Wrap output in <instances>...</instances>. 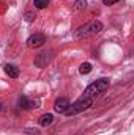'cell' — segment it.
<instances>
[{"mask_svg":"<svg viewBox=\"0 0 134 135\" xmlns=\"http://www.w3.org/2000/svg\"><path fill=\"white\" fill-rule=\"evenodd\" d=\"M44 42H46V36L43 33H35L27 39V46H29V47H39V46H43Z\"/></svg>","mask_w":134,"mask_h":135,"instance_id":"277c9868","label":"cell"},{"mask_svg":"<svg viewBox=\"0 0 134 135\" xmlns=\"http://www.w3.org/2000/svg\"><path fill=\"white\" fill-rule=\"evenodd\" d=\"M68 105H69V101H68L66 98H59L55 104H54V110L57 112V113H65V110L68 108Z\"/></svg>","mask_w":134,"mask_h":135,"instance_id":"5b68a950","label":"cell"},{"mask_svg":"<svg viewBox=\"0 0 134 135\" xmlns=\"http://www.w3.org/2000/svg\"><path fill=\"white\" fill-rule=\"evenodd\" d=\"M107 88H109V79L102 77V79L95 80L93 83H90V85L85 88V91H84V96H88V98L95 99L96 96H100L101 93H104Z\"/></svg>","mask_w":134,"mask_h":135,"instance_id":"3957f363","label":"cell"},{"mask_svg":"<svg viewBox=\"0 0 134 135\" xmlns=\"http://www.w3.org/2000/svg\"><path fill=\"white\" fill-rule=\"evenodd\" d=\"M5 72H6V75L8 77H11V79H16V77H19V68L14 66V65H5Z\"/></svg>","mask_w":134,"mask_h":135,"instance_id":"52a82bcc","label":"cell"},{"mask_svg":"<svg viewBox=\"0 0 134 135\" xmlns=\"http://www.w3.org/2000/svg\"><path fill=\"white\" fill-rule=\"evenodd\" d=\"M33 5L38 8V9H43L49 5V0H33Z\"/></svg>","mask_w":134,"mask_h":135,"instance_id":"8fae6325","label":"cell"},{"mask_svg":"<svg viewBox=\"0 0 134 135\" xmlns=\"http://www.w3.org/2000/svg\"><path fill=\"white\" fill-rule=\"evenodd\" d=\"M92 69H93V68H92L90 63H82L81 68H79V72L84 75V74H90V72H92Z\"/></svg>","mask_w":134,"mask_h":135,"instance_id":"30bf717a","label":"cell"},{"mask_svg":"<svg viewBox=\"0 0 134 135\" xmlns=\"http://www.w3.org/2000/svg\"><path fill=\"white\" fill-rule=\"evenodd\" d=\"M87 6V0H76L74 2V9H84Z\"/></svg>","mask_w":134,"mask_h":135,"instance_id":"7c38bea8","label":"cell"},{"mask_svg":"<svg viewBox=\"0 0 134 135\" xmlns=\"http://www.w3.org/2000/svg\"><path fill=\"white\" fill-rule=\"evenodd\" d=\"M101 30H102V24L100 21H92V22H88V24H85V25H82V27H79L76 30V38L77 39L90 38V36L98 35Z\"/></svg>","mask_w":134,"mask_h":135,"instance_id":"7a4b0ae2","label":"cell"},{"mask_svg":"<svg viewBox=\"0 0 134 135\" xmlns=\"http://www.w3.org/2000/svg\"><path fill=\"white\" fill-rule=\"evenodd\" d=\"M52 121H54V116H52L51 113H46V115H43V116L39 118V124H41L43 127L51 126V124H52Z\"/></svg>","mask_w":134,"mask_h":135,"instance_id":"9c48e42d","label":"cell"},{"mask_svg":"<svg viewBox=\"0 0 134 135\" xmlns=\"http://www.w3.org/2000/svg\"><path fill=\"white\" fill-rule=\"evenodd\" d=\"M17 104H19L21 108H35V107H38V105H36L38 101H29L25 96H21L19 101H17Z\"/></svg>","mask_w":134,"mask_h":135,"instance_id":"8992f818","label":"cell"},{"mask_svg":"<svg viewBox=\"0 0 134 135\" xmlns=\"http://www.w3.org/2000/svg\"><path fill=\"white\" fill-rule=\"evenodd\" d=\"M47 61H49V55L47 54H39L38 57H36V60H35V65L38 68H43V66H46L47 65Z\"/></svg>","mask_w":134,"mask_h":135,"instance_id":"ba28073f","label":"cell"},{"mask_svg":"<svg viewBox=\"0 0 134 135\" xmlns=\"http://www.w3.org/2000/svg\"><path fill=\"white\" fill-rule=\"evenodd\" d=\"M0 110H2V102H0Z\"/></svg>","mask_w":134,"mask_h":135,"instance_id":"9a60e30c","label":"cell"},{"mask_svg":"<svg viewBox=\"0 0 134 135\" xmlns=\"http://www.w3.org/2000/svg\"><path fill=\"white\" fill-rule=\"evenodd\" d=\"M117 2H120V0H102V3H104V5H107V6H109V5L117 3Z\"/></svg>","mask_w":134,"mask_h":135,"instance_id":"4fadbf2b","label":"cell"},{"mask_svg":"<svg viewBox=\"0 0 134 135\" xmlns=\"http://www.w3.org/2000/svg\"><path fill=\"white\" fill-rule=\"evenodd\" d=\"M92 105H93V99L88 98V96H84V94H82L76 102H73V104L68 105V108L65 110L63 115H66V116L77 115V113H81V112H84V110H88Z\"/></svg>","mask_w":134,"mask_h":135,"instance_id":"6da1fadb","label":"cell"},{"mask_svg":"<svg viewBox=\"0 0 134 135\" xmlns=\"http://www.w3.org/2000/svg\"><path fill=\"white\" fill-rule=\"evenodd\" d=\"M25 16H27V17H25V19H27V21H29V22H30V21H33V19H35V14H30V13H27V14H25Z\"/></svg>","mask_w":134,"mask_h":135,"instance_id":"5bb4252c","label":"cell"}]
</instances>
